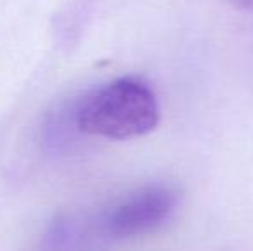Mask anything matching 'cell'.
Wrapping results in <instances>:
<instances>
[{"label":"cell","instance_id":"1","mask_svg":"<svg viewBox=\"0 0 253 251\" xmlns=\"http://www.w3.org/2000/svg\"><path fill=\"white\" fill-rule=\"evenodd\" d=\"M76 127L107 140H131L150 134L160 122L153 88L138 76H124L103 84L80 102Z\"/></svg>","mask_w":253,"mask_h":251},{"label":"cell","instance_id":"3","mask_svg":"<svg viewBox=\"0 0 253 251\" xmlns=\"http://www.w3.org/2000/svg\"><path fill=\"white\" fill-rule=\"evenodd\" d=\"M233 3L238 7V9L253 12V0H233Z\"/></svg>","mask_w":253,"mask_h":251},{"label":"cell","instance_id":"2","mask_svg":"<svg viewBox=\"0 0 253 251\" xmlns=\"http://www.w3.org/2000/svg\"><path fill=\"white\" fill-rule=\"evenodd\" d=\"M179 194L169 184H148L112 205L100 218V232L110 239H129L159 229L176 212Z\"/></svg>","mask_w":253,"mask_h":251}]
</instances>
